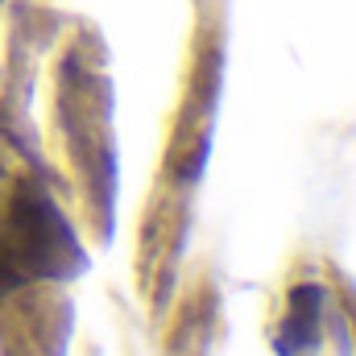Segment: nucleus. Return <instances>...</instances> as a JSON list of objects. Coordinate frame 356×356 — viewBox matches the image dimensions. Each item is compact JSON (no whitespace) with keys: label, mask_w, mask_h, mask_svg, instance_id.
<instances>
[{"label":"nucleus","mask_w":356,"mask_h":356,"mask_svg":"<svg viewBox=\"0 0 356 356\" xmlns=\"http://www.w3.org/2000/svg\"><path fill=\"white\" fill-rule=\"evenodd\" d=\"M4 253L21 282L29 277H75L83 269V253L75 245L71 224L54 207V199L38 186H21L8 203V224L0 236Z\"/></svg>","instance_id":"f257e3e1"},{"label":"nucleus","mask_w":356,"mask_h":356,"mask_svg":"<svg viewBox=\"0 0 356 356\" xmlns=\"http://www.w3.org/2000/svg\"><path fill=\"white\" fill-rule=\"evenodd\" d=\"M319 302H323V290L315 282L290 290V311H286V323L277 332V353L282 356H298L315 348V340H319Z\"/></svg>","instance_id":"f03ea898"},{"label":"nucleus","mask_w":356,"mask_h":356,"mask_svg":"<svg viewBox=\"0 0 356 356\" xmlns=\"http://www.w3.org/2000/svg\"><path fill=\"white\" fill-rule=\"evenodd\" d=\"M17 286H21V273L13 269L8 253H4V245H0V294H8V290H17Z\"/></svg>","instance_id":"7ed1b4c3"}]
</instances>
